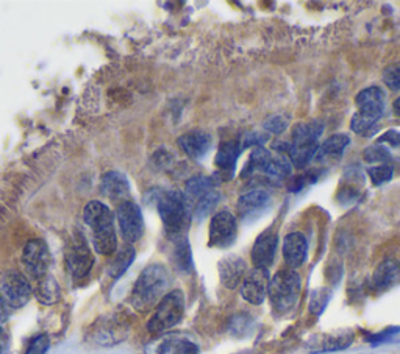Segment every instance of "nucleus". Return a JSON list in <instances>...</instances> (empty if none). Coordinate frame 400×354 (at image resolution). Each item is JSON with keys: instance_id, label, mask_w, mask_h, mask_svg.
<instances>
[{"instance_id": "f257e3e1", "label": "nucleus", "mask_w": 400, "mask_h": 354, "mask_svg": "<svg viewBox=\"0 0 400 354\" xmlns=\"http://www.w3.org/2000/svg\"><path fill=\"white\" fill-rule=\"evenodd\" d=\"M170 275L161 264H152L141 271L139 278L133 286L130 304L139 312H147L161 302L169 292Z\"/></svg>"}, {"instance_id": "f03ea898", "label": "nucleus", "mask_w": 400, "mask_h": 354, "mask_svg": "<svg viewBox=\"0 0 400 354\" xmlns=\"http://www.w3.org/2000/svg\"><path fill=\"white\" fill-rule=\"evenodd\" d=\"M83 219L92 231V245L99 255L110 256L117 249V236L113 212L102 202H90L85 206Z\"/></svg>"}, {"instance_id": "7ed1b4c3", "label": "nucleus", "mask_w": 400, "mask_h": 354, "mask_svg": "<svg viewBox=\"0 0 400 354\" xmlns=\"http://www.w3.org/2000/svg\"><path fill=\"white\" fill-rule=\"evenodd\" d=\"M157 208L169 238L185 236L191 222V209L183 194L179 191L163 192L158 197Z\"/></svg>"}, {"instance_id": "20e7f679", "label": "nucleus", "mask_w": 400, "mask_h": 354, "mask_svg": "<svg viewBox=\"0 0 400 354\" xmlns=\"http://www.w3.org/2000/svg\"><path fill=\"white\" fill-rule=\"evenodd\" d=\"M300 289H302V280L296 270L285 269L277 271L274 278H270L268 289L269 302L274 311L280 315L291 312L299 303Z\"/></svg>"}, {"instance_id": "39448f33", "label": "nucleus", "mask_w": 400, "mask_h": 354, "mask_svg": "<svg viewBox=\"0 0 400 354\" xmlns=\"http://www.w3.org/2000/svg\"><path fill=\"white\" fill-rule=\"evenodd\" d=\"M358 113L352 117L350 128L355 133H366L372 128L385 111V92L379 86H370L358 92L355 98Z\"/></svg>"}, {"instance_id": "423d86ee", "label": "nucleus", "mask_w": 400, "mask_h": 354, "mask_svg": "<svg viewBox=\"0 0 400 354\" xmlns=\"http://www.w3.org/2000/svg\"><path fill=\"white\" fill-rule=\"evenodd\" d=\"M185 315V293L175 289L164 295L157 304L154 315L147 323V331L150 334H164L181 322Z\"/></svg>"}, {"instance_id": "0eeeda50", "label": "nucleus", "mask_w": 400, "mask_h": 354, "mask_svg": "<svg viewBox=\"0 0 400 354\" xmlns=\"http://www.w3.org/2000/svg\"><path fill=\"white\" fill-rule=\"evenodd\" d=\"M0 293L10 308L19 309L32 298V286L17 270H8L0 276Z\"/></svg>"}, {"instance_id": "6e6552de", "label": "nucleus", "mask_w": 400, "mask_h": 354, "mask_svg": "<svg viewBox=\"0 0 400 354\" xmlns=\"http://www.w3.org/2000/svg\"><path fill=\"white\" fill-rule=\"evenodd\" d=\"M116 219L119 223V229L123 240H127L128 244H133L141 239V236L144 233V219L143 212H141L139 206L137 203L126 200L116 211Z\"/></svg>"}, {"instance_id": "1a4fd4ad", "label": "nucleus", "mask_w": 400, "mask_h": 354, "mask_svg": "<svg viewBox=\"0 0 400 354\" xmlns=\"http://www.w3.org/2000/svg\"><path fill=\"white\" fill-rule=\"evenodd\" d=\"M22 265L27 273L37 280L47 275L50 265V251L44 240L32 239L27 242L22 251Z\"/></svg>"}, {"instance_id": "9d476101", "label": "nucleus", "mask_w": 400, "mask_h": 354, "mask_svg": "<svg viewBox=\"0 0 400 354\" xmlns=\"http://www.w3.org/2000/svg\"><path fill=\"white\" fill-rule=\"evenodd\" d=\"M354 339H355L354 331H350V329H338V331L333 333H321L311 335L305 348H307V351L310 354L343 351L354 344Z\"/></svg>"}, {"instance_id": "9b49d317", "label": "nucleus", "mask_w": 400, "mask_h": 354, "mask_svg": "<svg viewBox=\"0 0 400 354\" xmlns=\"http://www.w3.org/2000/svg\"><path fill=\"white\" fill-rule=\"evenodd\" d=\"M238 236V222L232 212L221 211L210 223V245L216 249H227Z\"/></svg>"}, {"instance_id": "f8f14e48", "label": "nucleus", "mask_w": 400, "mask_h": 354, "mask_svg": "<svg viewBox=\"0 0 400 354\" xmlns=\"http://www.w3.org/2000/svg\"><path fill=\"white\" fill-rule=\"evenodd\" d=\"M66 262L69 273L72 275L74 280H83L90 275L91 267L94 264V258L83 236L79 234L77 238L74 239L72 245H70L68 250Z\"/></svg>"}, {"instance_id": "ddd939ff", "label": "nucleus", "mask_w": 400, "mask_h": 354, "mask_svg": "<svg viewBox=\"0 0 400 354\" xmlns=\"http://www.w3.org/2000/svg\"><path fill=\"white\" fill-rule=\"evenodd\" d=\"M270 282V275L268 269L255 267L246 275L244 281L241 282V297L247 303L260 306L268 297V289Z\"/></svg>"}, {"instance_id": "4468645a", "label": "nucleus", "mask_w": 400, "mask_h": 354, "mask_svg": "<svg viewBox=\"0 0 400 354\" xmlns=\"http://www.w3.org/2000/svg\"><path fill=\"white\" fill-rule=\"evenodd\" d=\"M200 348L188 335L170 333L164 334L160 339L147 346V354H199Z\"/></svg>"}, {"instance_id": "2eb2a0df", "label": "nucleus", "mask_w": 400, "mask_h": 354, "mask_svg": "<svg viewBox=\"0 0 400 354\" xmlns=\"http://www.w3.org/2000/svg\"><path fill=\"white\" fill-rule=\"evenodd\" d=\"M279 236L272 229H266L258 236L254 247H252L250 256L255 267L269 269L274 264L275 255H277Z\"/></svg>"}, {"instance_id": "dca6fc26", "label": "nucleus", "mask_w": 400, "mask_h": 354, "mask_svg": "<svg viewBox=\"0 0 400 354\" xmlns=\"http://www.w3.org/2000/svg\"><path fill=\"white\" fill-rule=\"evenodd\" d=\"M217 270H219L222 286L227 289L239 287L247 275L246 261L238 255H228L222 258L219 265H217Z\"/></svg>"}, {"instance_id": "f3484780", "label": "nucleus", "mask_w": 400, "mask_h": 354, "mask_svg": "<svg viewBox=\"0 0 400 354\" xmlns=\"http://www.w3.org/2000/svg\"><path fill=\"white\" fill-rule=\"evenodd\" d=\"M269 205H270L269 194L266 191H263V189H254V191L246 192L239 197L237 208L243 219H255V217L261 216L263 212L268 209Z\"/></svg>"}, {"instance_id": "a211bd4d", "label": "nucleus", "mask_w": 400, "mask_h": 354, "mask_svg": "<svg viewBox=\"0 0 400 354\" xmlns=\"http://www.w3.org/2000/svg\"><path fill=\"white\" fill-rule=\"evenodd\" d=\"M308 242L302 233H290L283 239V259L288 269L296 270L307 261Z\"/></svg>"}, {"instance_id": "6ab92c4d", "label": "nucleus", "mask_w": 400, "mask_h": 354, "mask_svg": "<svg viewBox=\"0 0 400 354\" xmlns=\"http://www.w3.org/2000/svg\"><path fill=\"white\" fill-rule=\"evenodd\" d=\"M323 132V125L319 121L300 122L292 129L291 144L299 149H319V138Z\"/></svg>"}, {"instance_id": "aec40b11", "label": "nucleus", "mask_w": 400, "mask_h": 354, "mask_svg": "<svg viewBox=\"0 0 400 354\" xmlns=\"http://www.w3.org/2000/svg\"><path fill=\"white\" fill-rule=\"evenodd\" d=\"M400 284V262L397 259L381 261L372 275V286L377 292H388Z\"/></svg>"}, {"instance_id": "412c9836", "label": "nucleus", "mask_w": 400, "mask_h": 354, "mask_svg": "<svg viewBox=\"0 0 400 354\" xmlns=\"http://www.w3.org/2000/svg\"><path fill=\"white\" fill-rule=\"evenodd\" d=\"M180 149L183 150L188 156L192 159H202L210 152L211 147V136L200 129L185 133L179 139Z\"/></svg>"}, {"instance_id": "4be33fe9", "label": "nucleus", "mask_w": 400, "mask_h": 354, "mask_svg": "<svg viewBox=\"0 0 400 354\" xmlns=\"http://www.w3.org/2000/svg\"><path fill=\"white\" fill-rule=\"evenodd\" d=\"M102 192L108 198L114 200H123L126 202V197L130 196V185H128L127 176L122 172H117V170H111V172L105 174L102 176Z\"/></svg>"}, {"instance_id": "5701e85b", "label": "nucleus", "mask_w": 400, "mask_h": 354, "mask_svg": "<svg viewBox=\"0 0 400 354\" xmlns=\"http://www.w3.org/2000/svg\"><path fill=\"white\" fill-rule=\"evenodd\" d=\"M349 143L350 138L347 134H333L327 140H323L322 145H319L314 158L317 161H323V159H339L343 156Z\"/></svg>"}, {"instance_id": "b1692460", "label": "nucleus", "mask_w": 400, "mask_h": 354, "mask_svg": "<svg viewBox=\"0 0 400 354\" xmlns=\"http://www.w3.org/2000/svg\"><path fill=\"white\" fill-rule=\"evenodd\" d=\"M261 174L269 183L279 185L291 175V163L285 156H270Z\"/></svg>"}, {"instance_id": "393cba45", "label": "nucleus", "mask_w": 400, "mask_h": 354, "mask_svg": "<svg viewBox=\"0 0 400 354\" xmlns=\"http://www.w3.org/2000/svg\"><path fill=\"white\" fill-rule=\"evenodd\" d=\"M241 153V145L234 140H227L219 145V150L216 153V166L219 167L222 172H233L234 164L238 161V156Z\"/></svg>"}, {"instance_id": "a878e982", "label": "nucleus", "mask_w": 400, "mask_h": 354, "mask_svg": "<svg viewBox=\"0 0 400 354\" xmlns=\"http://www.w3.org/2000/svg\"><path fill=\"white\" fill-rule=\"evenodd\" d=\"M37 298L46 306L55 304L61 298V289L52 275H46L39 280L37 287Z\"/></svg>"}, {"instance_id": "bb28decb", "label": "nucleus", "mask_w": 400, "mask_h": 354, "mask_svg": "<svg viewBox=\"0 0 400 354\" xmlns=\"http://www.w3.org/2000/svg\"><path fill=\"white\" fill-rule=\"evenodd\" d=\"M211 191H214V183L211 178H207V176H194L190 181L186 183V189H185V198L188 200V203L197 202V200L202 198L203 196H207Z\"/></svg>"}, {"instance_id": "cd10ccee", "label": "nucleus", "mask_w": 400, "mask_h": 354, "mask_svg": "<svg viewBox=\"0 0 400 354\" xmlns=\"http://www.w3.org/2000/svg\"><path fill=\"white\" fill-rule=\"evenodd\" d=\"M170 240L174 242V262L177 265L180 271H186L190 273L192 271V255L190 244L185 236H179V238H170Z\"/></svg>"}, {"instance_id": "c85d7f7f", "label": "nucleus", "mask_w": 400, "mask_h": 354, "mask_svg": "<svg viewBox=\"0 0 400 354\" xmlns=\"http://www.w3.org/2000/svg\"><path fill=\"white\" fill-rule=\"evenodd\" d=\"M133 261H134V249L133 247H123L122 250L117 251V255L114 256L113 261H111L108 267V275L113 280L121 278V276L128 270V267H130Z\"/></svg>"}, {"instance_id": "c756f323", "label": "nucleus", "mask_w": 400, "mask_h": 354, "mask_svg": "<svg viewBox=\"0 0 400 354\" xmlns=\"http://www.w3.org/2000/svg\"><path fill=\"white\" fill-rule=\"evenodd\" d=\"M270 156H272L270 155V152H268L266 149H263V147H257V149L250 153L249 161H247L246 167L243 170V176H246L247 178V176L254 175L257 172H261L264 166L268 164Z\"/></svg>"}, {"instance_id": "7c9ffc66", "label": "nucleus", "mask_w": 400, "mask_h": 354, "mask_svg": "<svg viewBox=\"0 0 400 354\" xmlns=\"http://www.w3.org/2000/svg\"><path fill=\"white\" fill-rule=\"evenodd\" d=\"M221 200V194L216 191H211L207 196H203L200 200L196 202V206H194V217L200 222L207 217L211 211L214 209V206L219 203Z\"/></svg>"}, {"instance_id": "2f4dec72", "label": "nucleus", "mask_w": 400, "mask_h": 354, "mask_svg": "<svg viewBox=\"0 0 400 354\" xmlns=\"http://www.w3.org/2000/svg\"><path fill=\"white\" fill-rule=\"evenodd\" d=\"M363 158L366 159L368 163H379V166H380V164H385V163L390 161L391 155L383 145L374 144V145L368 147V149H364Z\"/></svg>"}, {"instance_id": "473e14b6", "label": "nucleus", "mask_w": 400, "mask_h": 354, "mask_svg": "<svg viewBox=\"0 0 400 354\" xmlns=\"http://www.w3.org/2000/svg\"><path fill=\"white\" fill-rule=\"evenodd\" d=\"M328 300H330V291L327 289H317L313 292L310 298V312L314 315H319L321 312L326 308Z\"/></svg>"}, {"instance_id": "72a5a7b5", "label": "nucleus", "mask_w": 400, "mask_h": 354, "mask_svg": "<svg viewBox=\"0 0 400 354\" xmlns=\"http://www.w3.org/2000/svg\"><path fill=\"white\" fill-rule=\"evenodd\" d=\"M368 174H369L370 180H372V183H374L375 186L385 185V183H388L392 178V169L390 166H385V164L369 167Z\"/></svg>"}, {"instance_id": "f704fd0d", "label": "nucleus", "mask_w": 400, "mask_h": 354, "mask_svg": "<svg viewBox=\"0 0 400 354\" xmlns=\"http://www.w3.org/2000/svg\"><path fill=\"white\" fill-rule=\"evenodd\" d=\"M385 85L392 91H400V61L392 63L383 70Z\"/></svg>"}, {"instance_id": "c9c22d12", "label": "nucleus", "mask_w": 400, "mask_h": 354, "mask_svg": "<svg viewBox=\"0 0 400 354\" xmlns=\"http://www.w3.org/2000/svg\"><path fill=\"white\" fill-rule=\"evenodd\" d=\"M286 128H288V119L281 114L270 116L268 117L266 122H264V129L274 134H281Z\"/></svg>"}, {"instance_id": "e433bc0d", "label": "nucleus", "mask_w": 400, "mask_h": 354, "mask_svg": "<svg viewBox=\"0 0 400 354\" xmlns=\"http://www.w3.org/2000/svg\"><path fill=\"white\" fill-rule=\"evenodd\" d=\"M49 348H50V339L47 337L46 334H41L30 342L26 354H46L47 351H49Z\"/></svg>"}, {"instance_id": "4c0bfd02", "label": "nucleus", "mask_w": 400, "mask_h": 354, "mask_svg": "<svg viewBox=\"0 0 400 354\" xmlns=\"http://www.w3.org/2000/svg\"><path fill=\"white\" fill-rule=\"evenodd\" d=\"M397 333H400V326H390V328L383 329V331L369 335L368 342H370V344H372V345L386 344V342H390Z\"/></svg>"}, {"instance_id": "58836bf2", "label": "nucleus", "mask_w": 400, "mask_h": 354, "mask_svg": "<svg viewBox=\"0 0 400 354\" xmlns=\"http://www.w3.org/2000/svg\"><path fill=\"white\" fill-rule=\"evenodd\" d=\"M268 139H269L268 134H264V133H247L243 139V144H241V149H243V147L246 149V147H250V145L261 147Z\"/></svg>"}, {"instance_id": "ea45409f", "label": "nucleus", "mask_w": 400, "mask_h": 354, "mask_svg": "<svg viewBox=\"0 0 400 354\" xmlns=\"http://www.w3.org/2000/svg\"><path fill=\"white\" fill-rule=\"evenodd\" d=\"M377 144H390L392 147H400V132L397 129H390L383 136L377 139Z\"/></svg>"}, {"instance_id": "a19ab883", "label": "nucleus", "mask_w": 400, "mask_h": 354, "mask_svg": "<svg viewBox=\"0 0 400 354\" xmlns=\"http://www.w3.org/2000/svg\"><path fill=\"white\" fill-rule=\"evenodd\" d=\"M10 351H11L10 335L2 326H0V354H10Z\"/></svg>"}, {"instance_id": "79ce46f5", "label": "nucleus", "mask_w": 400, "mask_h": 354, "mask_svg": "<svg viewBox=\"0 0 400 354\" xmlns=\"http://www.w3.org/2000/svg\"><path fill=\"white\" fill-rule=\"evenodd\" d=\"M8 318V304L5 302L2 293H0V322H5Z\"/></svg>"}, {"instance_id": "37998d69", "label": "nucleus", "mask_w": 400, "mask_h": 354, "mask_svg": "<svg viewBox=\"0 0 400 354\" xmlns=\"http://www.w3.org/2000/svg\"><path fill=\"white\" fill-rule=\"evenodd\" d=\"M392 111L396 116H400V96L394 100V105H392Z\"/></svg>"}]
</instances>
